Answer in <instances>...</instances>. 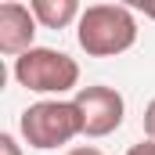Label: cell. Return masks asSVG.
<instances>
[{
    "mask_svg": "<svg viewBox=\"0 0 155 155\" xmlns=\"http://www.w3.org/2000/svg\"><path fill=\"white\" fill-rule=\"evenodd\" d=\"M76 40L90 58H116L137 43V18L126 4H90L76 22Z\"/></svg>",
    "mask_w": 155,
    "mask_h": 155,
    "instance_id": "6da1fadb",
    "label": "cell"
},
{
    "mask_svg": "<svg viewBox=\"0 0 155 155\" xmlns=\"http://www.w3.org/2000/svg\"><path fill=\"white\" fill-rule=\"evenodd\" d=\"M18 130L25 137L29 148L36 152H51V148H61L69 144L72 137L83 134V123H79V108L76 101H61V97H47L29 105L22 119H18Z\"/></svg>",
    "mask_w": 155,
    "mask_h": 155,
    "instance_id": "7a4b0ae2",
    "label": "cell"
},
{
    "mask_svg": "<svg viewBox=\"0 0 155 155\" xmlns=\"http://www.w3.org/2000/svg\"><path fill=\"white\" fill-rule=\"evenodd\" d=\"M11 72L18 79V87H25L33 94L61 97V94H69V90L79 87L76 58H69L65 51H54V47H33V51H25L22 58H15Z\"/></svg>",
    "mask_w": 155,
    "mask_h": 155,
    "instance_id": "3957f363",
    "label": "cell"
},
{
    "mask_svg": "<svg viewBox=\"0 0 155 155\" xmlns=\"http://www.w3.org/2000/svg\"><path fill=\"white\" fill-rule=\"evenodd\" d=\"M76 108H79V123H83V134L87 137H108L123 126L126 116V101L116 87H79L76 90Z\"/></svg>",
    "mask_w": 155,
    "mask_h": 155,
    "instance_id": "277c9868",
    "label": "cell"
},
{
    "mask_svg": "<svg viewBox=\"0 0 155 155\" xmlns=\"http://www.w3.org/2000/svg\"><path fill=\"white\" fill-rule=\"evenodd\" d=\"M36 15L25 7V4H0V51L4 54H15L22 58L25 51H33V40H36Z\"/></svg>",
    "mask_w": 155,
    "mask_h": 155,
    "instance_id": "5b68a950",
    "label": "cell"
},
{
    "mask_svg": "<svg viewBox=\"0 0 155 155\" xmlns=\"http://www.w3.org/2000/svg\"><path fill=\"white\" fill-rule=\"evenodd\" d=\"M29 11L36 15V22L43 29H65V25L79 22V15H83V7L76 0H33Z\"/></svg>",
    "mask_w": 155,
    "mask_h": 155,
    "instance_id": "8992f818",
    "label": "cell"
},
{
    "mask_svg": "<svg viewBox=\"0 0 155 155\" xmlns=\"http://www.w3.org/2000/svg\"><path fill=\"white\" fill-rule=\"evenodd\" d=\"M144 134H148V141H155V97L144 108Z\"/></svg>",
    "mask_w": 155,
    "mask_h": 155,
    "instance_id": "52a82bcc",
    "label": "cell"
},
{
    "mask_svg": "<svg viewBox=\"0 0 155 155\" xmlns=\"http://www.w3.org/2000/svg\"><path fill=\"white\" fill-rule=\"evenodd\" d=\"M0 155H22L18 141H15L11 134H0Z\"/></svg>",
    "mask_w": 155,
    "mask_h": 155,
    "instance_id": "ba28073f",
    "label": "cell"
},
{
    "mask_svg": "<svg viewBox=\"0 0 155 155\" xmlns=\"http://www.w3.org/2000/svg\"><path fill=\"white\" fill-rule=\"evenodd\" d=\"M126 155H155V141H141V144H130Z\"/></svg>",
    "mask_w": 155,
    "mask_h": 155,
    "instance_id": "9c48e42d",
    "label": "cell"
},
{
    "mask_svg": "<svg viewBox=\"0 0 155 155\" xmlns=\"http://www.w3.org/2000/svg\"><path fill=\"white\" fill-rule=\"evenodd\" d=\"M65 155H105L101 148H94V144H79V148H69Z\"/></svg>",
    "mask_w": 155,
    "mask_h": 155,
    "instance_id": "30bf717a",
    "label": "cell"
},
{
    "mask_svg": "<svg viewBox=\"0 0 155 155\" xmlns=\"http://www.w3.org/2000/svg\"><path fill=\"white\" fill-rule=\"evenodd\" d=\"M141 11H144L148 18H155V4H141Z\"/></svg>",
    "mask_w": 155,
    "mask_h": 155,
    "instance_id": "8fae6325",
    "label": "cell"
}]
</instances>
